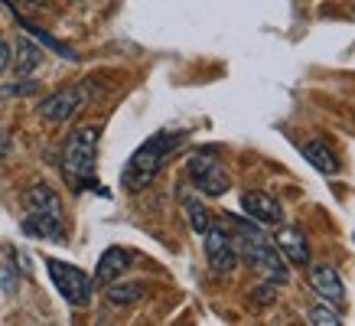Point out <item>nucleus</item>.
<instances>
[{
  "label": "nucleus",
  "instance_id": "obj_1",
  "mask_svg": "<svg viewBox=\"0 0 355 326\" xmlns=\"http://www.w3.org/2000/svg\"><path fill=\"white\" fill-rule=\"evenodd\" d=\"M23 206H26V218H23V232L33 239H46V241H65V212H62V199L55 196L53 186L36 183L26 189L23 196Z\"/></svg>",
  "mask_w": 355,
  "mask_h": 326
},
{
  "label": "nucleus",
  "instance_id": "obj_2",
  "mask_svg": "<svg viewBox=\"0 0 355 326\" xmlns=\"http://www.w3.org/2000/svg\"><path fill=\"white\" fill-rule=\"evenodd\" d=\"M176 147H180V134H170V130H160V134L147 137V141L134 151V157L128 160V166H124V176H121L124 189L140 193L144 186H150Z\"/></svg>",
  "mask_w": 355,
  "mask_h": 326
},
{
  "label": "nucleus",
  "instance_id": "obj_3",
  "mask_svg": "<svg viewBox=\"0 0 355 326\" xmlns=\"http://www.w3.org/2000/svg\"><path fill=\"white\" fill-rule=\"evenodd\" d=\"M98 137L101 128L98 124H82L69 134L62 151V173L65 180L76 186V193H82L85 186L95 183V160H98Z\"/></svg>",
  "mask_w": 355,
  "mask_h": 326
},
{
  "label": "nucleus",
  "instance_id": "obj_4",
  "mask_svg": "<svg viewBox=\"0 0 355 326\" xmlns=\"http://www.w3.org/2000/svg\"><path fill=\"white\" fill-rule=\"evenodd\" d=\"M235 225H238V235H241V248H245L248 264H251L258 274H264L268 281L287 284L291 271H287L284 255L277 251V245H274L270 239H264L258 228L251 225V222H245V218H235Z\"/></svg>",
  "mask_w": 355,
  "mask_h": 326
},
{
  "label": "nucleus",
  "instance_id": "obj_5",
  "mask_svg": "<svg viewBox=\"0 0 355 326\" xmlns=\"http://www.w3.org/2000/svg\"><path fill=\"white\" fill-rule=\"evenodd\" d=\"M46 268H49V277H53L55 291L62 293L65 304H72V307H88V304H92L95 281H92L82 268L69 264V261H55V258L46 261Z\"/></svg>",
  "mask_w": 355,
  "mask_h": 326
},
{
  "label": "nucleus",
  "instance_id": "obj_6",
  "mask_svg": "<svg viewBox=\"0 0 355 326\" xmlns=\"http://www.w3.org/2000/svg\"><path fill=\"white\" fill-rule=\"evenodd\" d=\"M186 173L193 180V186L205 196H225L232 180H228V170L212 157V153H196L186 163Z\"/></svg>",
  "mask_w": 355,
  "mask_h": 326
},
{
  "label": "nucleus",
  "instance_id": "obj_7",
  "mask_svg": "<svg viewBox=\"0 0 355 326\" xmlns=\"http://www.w3.org/2000/svg\"><path fill=\"white\" fill-rule=\"evenodd\" d=\"M85 101H88L85 85H65V88H59V92H53V95H46L36 111H40V118L49 121V124H65L69 118H76L78 111L85 108Z\"/></svg>",
  "mask_w": 355,
  "mask_h": 326
},
{
  "label": "nucleus",
  "instance_id": "obj_8",
  "mask_svg": "<svg viewBox=\"0 0 355 326\" xmlns=\"http://www.w3.org/2000/svg\"><path fill=\"white\" fill-rule=\"evenodd\" d=\"M205 235V258H209V268L216 274H232L238 268V251H235V241L228 235L225 228L218 225H209L202 232Z\"/></svg>",
  "mask_w": 355,
  "mask_h": 326
},
{
  "label": "nucleus",
  "instance_id": "obj_9",
  "mask_svg": "<svg viewBox=\"0 0 355 326\" xmlns=\"http://www.w3.org/2000/svg\"><path fill=\"white\" fill-rule=\"evenodd\" d=\"M241 209H245L248 218L258 222V225H280V222H284V209H280V203L268 193H245L241 196Z\"/></svg>",
  "mask_w": 355,
  "mask_h": 326
},
{
  "label": "nucleus",
  "instance_id": "obj_10",
  "mask_svg": "<svg viewBox=\"0 0 355 326\" xmlns=\"http://www.w3.org/2000/svg\"><path fill=\"white\" fill-rule=\"evenodd\" d=\"M310 287L323 297V304H333L336 310L345 304L343 281H339V274H336L333 268H326V264H313L310 268Z\"/></svg>",
  "mask_w": 355,
  "mask_h": 326
},
{
  "label": "nucleus",
  "instance_id": "obj_11",
  "mask_svg": "<svg viewBox=\"0 0 355 326\" xmlns=\"http://www.w3.org/2000/svg\"><path fill=\"white\" fill-rule=\"evenodd\" d=\"M128 268H130V255L114 245V248H108L101 258H98V268H95V277H92V281H95L98 287H108V284L118 281Z\"/></svg>",
  "mask_w": 355,
  "mask_h": 326
},
{
  "label": "nucleus",
  "instance_id": "obj_12",
  "mask_svg": "<svg viewBox=\"0 0 355 326\" xmlns=\"http://www.w3.org/2000/svg\"><path fill=\"white\" fill-rule=\"evenodd\" d=\"M277 251L280 255H287L291 264H310V245H306L300 228H280L277 232Z\"/></svg>",
  "mask_w": 355,
  "mask_h": 326
},
{
  "label": "nucleus",
  "instance_id": "obj_13",
  "mask_svg": "<svg viewBox=\"0 0 355 326\" xmlns=\"http://www.w3.org/2000/svg\"><path fill=\"white\" fill-rule=\"evenodd\" d=\"M300 153L306 157V160L320 170V173H326V176H336L343 166H339V157L333 153V147H326V141H320V137H313V141H306L300 147Z\"/></svg>",
  "mask_w": 355,
  "mask_h": 326
},
{
  "label": "nucleus",
  "instance_id": "obj_14",
  "mask_svg": "<svg viewBox=\"0 0 355 326\" xmlns=\"http://www.w3.org/2000/svg\"><path fill=\"white\" fill-rule=\"evenodd\" d=\"M13 62V72L17 76H33L40 65H43V49L36 43H30V40H20L17 43V59H10Z\"/></svg>",
  "mask_w": 355,
  "mask_h": 326
},
{
  "label": "nucleus",
  "instance_id": "obj_15",
  "mask_svg": "<svg viewBox=\"0 0 355 326\" xmlns=\"http://www.w3.org/2000/svg\"><path fill=\"white\" fill-rule=\"evenodd\" d=\"M180 203H183V212H186V218H189L193 232H199V235H202L205 228L212 225V216H209V209H205L193 193H180Z\"/></svg>",
  "mask_w": 355,
  "mask_h": 326
},
{
  "label": "nucleus",
  "instance_id": "obj_16",
  "mask_svg": "<svg viewBox=\"0 0 355 326\" xmlns=\"http://www.w3.org/2000/svg\"><path fill=\"white\" fill-rule=\"evenodd\" d=\"M144 297V284L140 281H130V284H108V300L118 307H128V304H137Z\"/></svg>",
  "mask_w": 355,
  "mask_h": 326
},
{
  "label": "nucleus",
  "instance_id": "obj_17",
  "mask_svg": "<svg viewBox=\"0 0 355 326\" xmlns=\"http://www.w3.org/2000/svg\"><path fill=\"white\" fill-rule=\"evenodd\" d=\"M306 323L310 326H343V316H339V310H336L333 304L329 307L320 304L310 310V320H306Z\"/></svg>",
  "mask_w": 355,
  "mask_h": 326
},
{
  "label": "nucleus",
  "instance_id": "obj_18",
  "mask_svg": "<svg viewBox=\"0 0 355 326\" xmlns=\"http://www.w3.org/2000/svg\"><path fill=\"white\" fill-rule=\"evenodd\" d=\"M30 92H36V82H17L10 88H0V95H30Z\"/></svg>",
  "mask_w": 355,
  "mask_h": 326
},
{
  "label": "nucleus",
  "instance_id": "obj_19",
  "mask_svg": "<svg viewBox=\"0 0 355 326\" xmlns=\"http://www.w3.org/2000/svg\"><path fill=\"white\" fill-rule=\"evenodd\" d=\"M254 293H258V297H254V304H261V307H264V304H270V300L277 297V293H274V281H270V284H264V287H258V291H254Z\"/></svg>",
  "mask_w": 355,
  "mask_h": 326
},
{
  "label": "nucleus",
  "instance_id": "obj_20",
  "mask_svg": "<svg viewBox=\"0 0 355 326\" xmlns=\"http://www.w3.org/2000/svg\"><path fill=\"white\" fill-rule=\"evenodd\" d=\"M10 59H13L10 46H7V40H0V72H7V69H10Z\"/></svg>",
  "mask_w": 355,
  "mask_h": 326
}]
</instances>
